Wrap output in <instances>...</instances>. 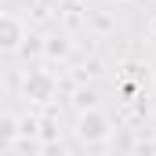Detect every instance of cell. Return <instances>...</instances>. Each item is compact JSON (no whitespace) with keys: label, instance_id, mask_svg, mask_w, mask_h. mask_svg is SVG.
Here are the masks:
<instances>
[{"label":"cell","instance_id":"2","mask_svg":"<svg viewBox=\"0 0 156 156\" xmlns=\"http://www.w3.org/2000/svg\"><path fill=\"white\" fill-rule=\"evenodd\" d=\"M4 47H7V51L18 47V22H15V18H4Z\"/></svg>","mask_w":156,"mask_h":156},{"label":"cell","instance_id":"1","mask_svg":"<svg viewBox=\"0 0 156 156\" xmlns=\"http://www.w3.org/2000/svg\"><path fill=\"white\" fill-rule=\"evenodd\" d=\"M105 134V123H102V116H83L80 120V138H102Z\"/></svg>","mask_w":156,"mask_h":156}]
</instances>
